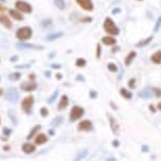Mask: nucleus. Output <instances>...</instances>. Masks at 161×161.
<instances>
[{"mask_svg": "<svg viewBox=\"0 0 161 161\" xmlns=\"http://www.w3.org/2000/svg\"><path fill=\"white\" fill-rule=\"evenodd\" d=\"M103 27L105 31L109 34L113 36H117L119 34V28L110 18H106L105 19L104 22Z\"/></svg>", "mask_w": 161, "mask_h": 161, "instance_id": "obj_1", "label": "nucleus"}, {"mask_svg": "<svg viewBox=\"0 0 161 161\" xmlns=\"http://www.w3.org/2000/svg\"><path fill=\"white\" fill-rule=\"evenodd\" d=\"M32 30L28 26H25L21 28L18 30L16 33V36L19 39L22 40L28 39L32 36Z\"/></svg>", "mask_w": 161, "mask_h": 161, "instance_id": "obj_2", "label": "nucleus"}, {"mask_svg": "<svg viewBox=\"0 0 161 161\" xmlns=\"http://www.w3.org/2000/svg\"><path fill=\"white\" fill-rule=\"evenodd\" d=\"M20 98V94L16 88H9L5 94V98L9 102L16 103Z\"/></svg>", "mask_w": 161, "mask_h": 161, "instance_id": "obj_3", "label": "nucleus"}, {"mask_svg": "<svg viewBox=\"0 0 161 161\" xmlns=\"http://www.w3.org/2000/svg\"><path fill=\"white\" fill-rule=\"evenodd\" d=\"M84 109L79 106H73L71 110L70 118L73 122L81 118L84 115Z\"/></svg>", "mask_w": 161, "mask_h": 161, "instance_id": "obj_4", "label": "nucleus"}, {"mask_svg": "<svg viewBox=\"0 0 161 161\" xmlns=\"http://www.w3.org/2000/svg\"><path fill=\"white\" fill-rule=\"evenodd\" d=\"M16 8L24 13H30L32 11V7L29 3L26 1H18L15 4Z\"/></svg>", "mask_w": 161, "mask_h": 161, "instance_id": "obj_5", "label": "nucleus"}, {"mask_svg": "<svg viewBox=\"0 0 161 161\" xmlns=\"http://www.w3.org/2000/svg\"><path fill=\"white\" fill-rule=\"evenodd\" d=\"M76 1L79 5L84 10L90 11L94 9L92 0H76Z\"/></svg>", "mask_w": 161, "mask_h": 161, "instance_id": "obj_6", "label": "nucleus"}, {"mask_svg": "<svg viewBox=\"0 0 161 161\" xmlns=\"http://www.w3.org/2000/svg\"><path fill=\"white\" fill-rule=\"evenodd\" d=\"M34 98L32 96H28L24 98L22 102V106L25 111L28 112L31 108L34 103Z\"/></svg>", "mask_w": 161, "mask_h": 161, "instance_id": "obj_7", "label": "nucleus"}, {"mask_svg": "<svg viewBox=\"0 0 161 161\" xmlns=\"http://www.w3.org/2000/svg\"><path fill=\"white\" fill-rule=\"evenodd\" d=\"M78 130L81 131H90L92 129V122L89 120H84L79 123Z\"/></svg>", "mask_w": 161, "mask_h": 161, "instance_id": "obj_8", "label": "nucleus"}, {"mask_svg": "<svg viewBox=\"0 0 161 161\" xmlns=\"http://www.w3.org/2000/svg\"><path fill=\"white\" fill-rule=\"evenodd\" d=\"M20 88L26 92H31L36 88V84L34 82H24L20 85Z\"/></svg>", "mask_w": 161, "mask_h": 161, "instance_id": "obj_9", "label": "nucleus"}, {"mask_svg": "<svg viewBox=\"0 0 161 161\" xmlns=\"http://www.w3.org/2000/svg\"><path fill=\"white\" fill-rule=\"evenodd\" d=\"M36 148L33 144L31 143H26L23 144L22 146V150L25 153L30 154L34 152Z\"/></svg>", "mask_w": 161, "mask_h": 161, "instance_id": "obj_10", "label": "nucleus"}, {"mask_svg": "<svg viewBox=\"0 0 161 161\" xmlns=\"http://www.w3.org/2000/svg\"><path fill=\"white\" fill-rule=\"evenodd\" d=\"M68 98L67 96L64 95L61 97L59 101V104L58 105V109L59 110H63L65 108L68 106Z\"/></svg>", "mask_w": 161, "mask_h": 161, "instance_id": "obj_11", "label": "nucleus"}, {"mask_svg": "<svg viewBox=\"0 0 161 161\" xmlns=\"http://www.w3.org/2000/svg\"><path fill=\"white\" fill-rule=\"evenodd\" d=\"M0 23L8 28H10L12 26V23L11 20L8 17L5 15L0 16Z\"/></svg>", "mask_w": 161, "mask_h": 161, "instance_id": "obj_12", "label": "nucleus"}, {"mask_svg": "<svg viewBox=\"0 0 161 161\" xmlns=\"http://www.w3.org/2000/svg\"><path fill=\"white\" fill-rule=\"evenodd\" d=\"M48 141V137L46 135L43 133H41L39 134L36 137L35 139V142L36 144L38 145H42L44 144Z\"/></svg>", "mask_w": 161, "mask_h": 161, "instance_id": "obj_13", "label": "nucleus"}, {"mask_svg": "<svg viewBox=\"0 0 161 161\" xmlns=\"http://www.w3.org/2000/svg\"><path fill=\"white\" fill-rule=\"evenodd\" d=\"M102 42L104 44L109 46L115 44L117 42V40L113 37L105 36L102 38Z\"/></svg>", "mask_w": 161, "mask_h": 161, "instance_id": "obj_14", "label": "nucleus"}, {"mask_svg": "<svg viewBox=\"0 0 161 161\" xmlns=\"http://www.w3.org/2000/svg\"><path fill=\"white\" fill-rule=\"evenodd\" d=\"M153 91L149 89H146L140 92L139 96L142 98H151L153 97Z\"/></svg>", "mask_w": 161, "mask_h": 161, "instance_id": "obj_15", "label": "nucleus"}, {"mask_svg": "<svg viewBox=\"0 0 161 161\" xmlns=\"http://www.w3.org/2000/svg\"><path fill=\"white\" fill-rule=\"evenodd\" d=\"M88 151L86 149H83L78 152L75 158V161H80L85 158L88 155Z\"/></svg>", "mask_w": 161, "mask_h": 161, "instance_id": "obj_16", "label": "nucleus"}, {"mask_svg": "<svg viewBox=\"0 0 161 161\" xmlns=\"http://www.w3.org/2000/svg\"><path fill=\"white\" fill-rule=\"evenodd\" d=\"M136 56V53H135V51H131L129 54L125 59V62L126 66H129Z\"/></svg>", "mask_w": 161, "mask_h": 161, "instance_id": "obj_17", "label": "nucleus"}, {"mask_svg": "<svg viewBox=\"0 0 161 161\" xmlns=\"http://www.w3.org/2000/svg\"><path fill=\"white\" fill-rule=\"evenodd\" d=\"M151 60L154 63L159 64L161 63V51H158L151 57Z\"/></svg>", "mask_w": 161, "mask_h": 161, "instance_id": "obj_18", "label": "nucleus"}, {"mask_svg": "<svg viewBox=\"0 0 161 161\" xmlns=\"http://www.w3.org/2000/svg\"><path fill=\"white\" fill-rule=\"evenodd\" d=\"M9 13L11 16L15 20H23V17L22 15L20 12L15 11L14 9H11L9 11Z\"/></svg>", "mask_w": 161, "mask_h": 161, "instance_id": "obj_19", "label": "nucleus"}, {"mask_svg": "<svg viewBox=\"0 0 161 161\" xmlns=\"http://www.w3.org/2000/svg\"><path fill=\"white\" fill-rule=\"evenodd\" d=\"M18 47L19 48H32L40 49L39 46H36L35 45L29 44V43H25V42H19L17 44Z\"/></svg>", "mask_w": 161, "mask_h": 161, "instance_id": "obj_20", "label": "nucleus"}, {"mask_svg": "<svg viewBox=\"0 0 161 161\" xmlns=\"http://www.w3.org/2000/svg\"><path fill=\"white\" fill-rule=\"evenodd\" d=\"M153 39V36H151L145 39L142 40L141 41H140L137 44L136 46L138 47H142L145 46L146 45L148 44L150 42H151Z\"/></svg>", "mask_w": 161, "mask_h": 161, "instance_id": "obj_21", "label": "nucleus"}, {"mask_svg": "<svg viewBox=\"0 0 161 161\" xmlns=\"http://www.w3.org/2000/svg\"><path fill=\"white\" fill-rule=\"evenodd\" d=\"M54 3L56 6L61 10H63L66 8V3L64 0H54Z\"/></svg>", "mask_w": 161, "mask_h": 161, "instance_id": "obj_22", "label": "nucleus"}, {"mask_svg": "<svg viewBox=\"0 0 161 161\" xmlns=\"http://www.w3.org/2000/svg\"><path fill=\"white\" fill-rule=\"evenodd\" d=\"M63 34V33L61 32H59V33L50 34L49 36H48L47 39L49 41H53V40H55L62 36Z\"/></svg>", "mask_w": 161, "mask_h": 161, "instance_id": "obj_23", "label": "nucleus"}, {"mask_svg": "<svg viewBox=\"0 0 161 161\" xmlns=\"http://www.w3.org/2000/svg\"><path fill=\"white\" fill-rule=\"evenodd\" d=\"M121 94L123 97L126 99H131L132 97V94L127 90L125 89L124 88L121 90Z\"/></svg>", "mask_w": 161, "mask_h": 161, "instance_id": "obj_24", "label": "nucleus"}, {"mask_svg": "<svg viewBox=\"0 0 161 161\" xmlns=\"http://www.w3.org/2000/svg\"><path fill=\"white\" fill-rule=\"evenodd\" d=\"M40 129H41V126L39 125L36 126L35 127H34L33 129L31 130V131H30V133L28 136L27 139H30L31 138H32V137L35 135V134L37 132L38 130H39Z\"/></svg>", "mask_w": 161, "mask_h": 161, "instance_id": "obj_25", "label": "nucleus"}, {"mask_svg": "<svg viewBox=\"0 0 161 161\" xmlns=\"http://www.w3.org/2000/svg\"><path fill=\"white\" fill-rule=\"evenodd\" d=\"M8 78L9 80L12 81H17L20 78V74L19 73H14L9 75Z\"/></svg>", "mask_w": 161, "mask_h": 161, "instance_id": "obj_26", "label": "nucleus"}, {"mask_svg": "<svg viewBox=\"0 0 161 161\" xmlns=\"http://www.w3.org/2000/svg\"><path fill=\"white\" fill-rule=\"evenodd\" d=\"M110 122H111L110 124H111V127L112 131L114 132V133L117 134L119 131V127H118V125L115 123L114 120H111L110 121Z\"/></svg>", "mask_w": 161, "mask_h": 161, "instance_id": "obj_27", "label": "nucleus"}, {"mask_svg": "<svg viewBox=\"0 0 161 161\" xmlns=\"http://www.w3.org/2000/svg\"><path fill=\"white\" fill-rule=\"evenodd\" d=\"M161 26V16H159L158 18H157V20L156 21V23L155 24V26L154 28L153 31L155 33H156L159 29L160 28Z\"/></svg>", "mask_w": 161, "mask_h": 161, "instance_id": "obj_28", "label": "nucleus"}, {"mask_svg": "<svg viewBox=\"0 0 161 161\" xmlns=\"http://www.w3.org/2000/svg\"><path fill=\"white\" fill-rule=\"evenodd\" d=\"M76 66L78 67H83L86 65V61L82 58H80L77 60L76 62Z\"/></svg>", "mask_w": 161, "mask_h": 161, "instance_id": "obj_29", "label": "nucleus"}, {"mask_svg": "<svg viewBox=\"0 0 161 161\" xmlns=\"http://www.w3.org/2000/svg\"><path fill=\"white\" fill-rule=\"evenodd\" d=\"M107 68L109 71L112 72H116L117 71V66H115V65L113 63L109 64L107 66Z\"/></svg>", "mask_w": 161, "mask_h": 161, "instance_id": "obj_30", "label": "nucleus"}, {"mask_svg": "<svg viewBox=\"0 0 161 161\" xmlns=\"http://www.w3.org/2000/svg\"><path fill=\"white\" fill-rule=\"evenodd\" d=\"M62 122V119L61 117H58V118L55 119L52 122L51 125H53V126H57L59 125L60 123H61Z\"/></svg>", "mask_w": 161, "mask_h": 161, "instance_id": "obj_31", "label": "nucleus"}, {"mask_svg": "<svg viewBox=\"0 0 161 161\" xmlns=\"http://www.w3.org/2000/svg\"><path fill=\"white\" fill-rule=\"evenodd\" d=\"M135 79H132L131 80H130V81L129 82V86L131 89H134V88H135Z\"/></svg>", "mask_w": 161, "mask_h": 161, "instance_id": "obj_32", "label": "nucleus"}, {"mask_svg": "<svg viewBox=\"0 0 161 161\" xmlns=\"http://www.w3.org/2000/svg\"><path fill=\"white\" fill-rule=\"evenodd\" d=\"M48 113V110L47 109L45 108H42L41 109V114L42 117H46Z\"/></svg>", "mask_w": 161, "mask_h": 161, "instance_id": "obj_33", "label": "nucleus"}, {"mask_svg": "<svg viewBox=\"0 0 161 161\" xmlns=\"http://www.w3.org/2000/svg\"><path fill=\"white\" fill-rule=\"evenodd\" d=\"M141 151L143 153H148L149 151V147L148 146L144 145L141 147Z\"/></svg>", "mask_w": 161, "mask_h": 161, "instance_id": "obj_34", "label": "nucleus"}, {"mask_svg": "<svg viewBox=\"0 0 161 161\" xmlns=\"http://www.w3.org/2000/svg\"><path fill=\"white\" fill-rule=\"evenodd\" d=\"M154 92H155L156 96L158 97H161V90L158 89H154Z\"/></svg>", "mask_w": 161, "mask_h": 161, "instance_id": "obj_35", "label": "nucleus"}, {"mask_svg": "<svg viewBox=\"0 0 161 161\" xmlns=\"http://www.w3.org/2000/svg\"><path fill=\"white\" fill-rule=\"evenodd\" d=\"M92 21V18H91L89 17L84 18L82 20V21L83 22H90Z\"/></svg>", "mask_w": 161, "mask_h": 161, "instance_id": "obj_36", "label": "nucleus"}, {"mask_svg": "<svg viewBox=\"0 0 161 161\" xmlns=\"http://www.w3.org/2000/svg\"><path fill=\"white\" fill-rule=\"evenodd\" d=\"M100 52H101V47L100 44L98 45L97 46V57L98 58H99L100 55Z\"/></svg>", "mask_w": 161, "mask_h": 161, "instance_id": "obj_37", "label": "nucleus"}, {"mask_svg": "<svg viewBox=\"0 0 161 161\" xmlns=\"http://www.w3.org/2000/svg\"><path fill=\"white\" fill-rule=\"evenodd\" d=\"M121 9L120 8H115L112 11V13H113V14H117L121 12Z\"/></svg>", "mask_w": 161, "mask_h": 161, "instance_id": "obj_38", "label": "nucleus"}, {"mask_svg": "<svg viewBox=\"0 0 161 161\" xmlns=\"http://www.w3.org/2000/svg\"><path fill=\"white\" fill-rule=\"evenodd\" d=\"M112 145L115 148H117L119 146V142L118 140H115L112 142Z\"/></svg>", "mask_w": 161, "mask_h": 161, "instance_id": "obj_39", "label": "nucleus"}, {"mask_svg": "<svg viewBox=\"0 0 161 161\" xmlns=\"http://www.w3.org/2000/svg\"><path fill=\"white\" fill-rule=\"evenodd\" d=\"M3 132H4V134H5L6 135H8L11 132V131L9 129H8L5 128L3 130Z\"/></svg>", "mask_w": 161, "mask_h": 161, "instance_id": "obj_40", "label": "nucleus"}, {"mask_svg": "<svg viewBox=\"0 0 161 161\" xmlns=\"http://www.w3.org/2000/svg\"><path fill=\"white\" fill-rule=\"evenodd\" d=\"M18 59V57H17L15 56L13 57V58H11V60L12 61H16L17 59Z\"/></svg>", "mask_w": 161, "mask_h": 161, "instance_id": "obj_41", "label": "nucleus"}, {"mask_svg": "<svg viewBox=\"0 0 161 161\" xmlns=\"http://www.w3.org/2000/svg\"><path fill=\"white\" fill-rule=\"evenodd\" d=\"M107 161H116V159H115V158L111 157V158L108 159L107 160Z\"/></svg>", "mask_w": 161, "mask_h": 161, "instance_id": "obj_42", "label": "nucleus"}, {"mask_svg": "<svg viewBox=\"0 0 161 161\" xmlns=\"http://www.w3.org/2000/svg\"><path fill=\"white\" fill-rule=\"evenodd\" d=\"M158 108L160 110H161V102L159 103L158 105Z\"/></svg>", "mask_w": 161, "mask_h": 161, "instance_id": "obj_43", "label": "nucleus"}, {"mask_svg": "<svg viewBox=\"0 0 161 161\" xmlns=\"http://www.w3.org/2000/svg\"><path fill=\"white\" fill-rule=\"evenodd\" d=\"M5 8L4 7H3L1 6L0 5V11H4L5 10Z\"/></svg>", "mask_w": 161, "mask_h": 161, "instance_id": "obj_44", "label": "nucleus"}, {"mask_svg": "<svg viewBox=\"0 0 161 161\" xmlns=\"http://www.w3.org/2000/svg\"><path fill=\"white\" fill-rule=\"evenodd\" d=\"M0 1H4V0H0Z\"/></svg>", "mask_w": 161, "mask_h": 161, "instance_id": "obj_45", "label": "nucleus"}, {"mask_svg": "<svg viewBox=\"0 0 161 161\" xmlns=\"http://www.w3.org/2000/svg\"><path fill=\"white\" fill-rule=\"evenodd\" d=\"M137 1H143V0H137Z\"/></svg>", "mask_w": 161, "mask_h": 161, "instance_id": "obj_46", "label": "nucleus"}]
</instances>
